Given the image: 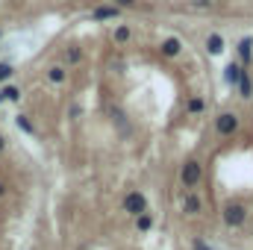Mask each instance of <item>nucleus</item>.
Masks as SVG:
<instances>
[{
    "instance_id": "f257e3e1",
    "label": "nucleus",
    "mask_w": 253,
    "mask_h": 250,
    "mask_svg": "<svg viewBox=\"0 0 253 250\" xmlns=\"http://www.w3.org/2000/svg\"><path fill=\"white\" fill-rule=\"evenodd\" d=\"M221 218H224V224H227L230 230H236V227H242V224L248 221V206H245V203H239V200H233V203H227V206H224Z\"/></svg>"
},
{
    "instance_id": "f03ea898",
    "label": "nucleus",
    "mask_w": 253,
    "mask_h": 250,
    "mask_svg": "<svg viewBox=\"0 0 253 250\" xmlns=\"http://www.w3.org/2000/svg\"><path fill=\"white\" fill-rule=\"evenodd\" d=\"M180 180H183V186L189 188V191H194V188L200 186V180H203V165H200L197 159H189V162L183 165Z\"/></svg>"
},
{
    "instance_id": "7ed1b4c3",
    "label": "nucleus",
    "mask_w": 253,
    "mask_h": 250,
    "mask_svg": "<svg viewBox=\"0 0 253 250\" xmlns=\"http://www.w3.org/2000/svg\"><path fill=\"white\" fill-rule=\"evenodd\" d=\"M124 212L132 215V218H138L141 212H147V197H144L141 191H129L124 197Z\"/></svg>"
},
{
    "instance_id": "20e7f679",
    "label": "nucleus",
    "mask_w": 253,
    "mask_h": 250,
    "mask_svg": "<svg viewBox=\"0 0 253 250\" xmlns=\"http://www.w3.org/2000/svg\"><path fill=\"white\" fill-rule=\"evenodd\" d=\"M215 129H218L221 135H233V132L239 129V115H236V112H221V115L215 118Z\"/></svg>"
},
{
    "instance_id": "39448f33",
    "label": "nucleus",
    "mask_w": 253,
    "mask_h": 250,
    "mask_svg": "<svg viewBox=\"0 0 253 250\" xmlns=\"http://www.w3.org/2000/svg\"><path fill=\"white\" fill-rule=\"evenodd\" d=\"M224 50H227V42H224V36L212 33V36L206 39V53H209V56H221Z\"/></svg>"
},
{
    "instance_id": "423d86ee",
    "label": "nucleus",
    "mask_w": 253,
    "mask_h": 250,
    "mask_svg": "<svg viewBox=\"0 0 253 250\" xmlns=\"http://www.w3.org/2000/svg\"><path fill=\"white\" fill-rule=\"evenodd\" d=\"M183 212H186V215H200V212H203V200L197 197V191H189V194H186Z\"/></svg>"
},
{
    "instance_id": "0eeeda50",
    "label": "nucleus",
    "mask_w": 253,
    "mask_h": 250,
    "mask_svg": "<svg viewBox=\"0 0 253 250\" xmlns=\"http://www.w3.org/2000/svg\"><path fill=\"white\" fill-rule=\"evenodd\" d=\"M236 50H239V65L248 68V65H251V56H253V39H242V42L236 44Z\"/></svg>"
},
{
    "instance_id": "6e6552de",
    "label": "nucleus",
    "mask_w": 253,
    "mask_h": 250,
    "mask_svg": "<svg viewBox=\"0 0 253 250\" xmlns=\"http://www.w3.org/2000/svg\"><path fill=\"white\" fill-rule=\"evenodd\" d=\"M180 53H183V42H180V39H165V42H162V56L177 59Z\"/></svg>"
},
{
    "instance_id": "1a4fd4ad",
    "label": "nucleus",
    "mask_w": 253,
    "mask_h": 250,
    "mask_svg": "<svg viewBox=\"0 0 253 250\" xmlns=\"http://www.w3.org/2000/svg\"><path fill=\"white\" fill-rule=\"evenodd\" d=\"M91 18L94 21H112V18H118V6H97L91 12Z\"/></svg>"
},
{
    "instance_id": "9d476101",
    "label": "nucleus",
    "mask_w": 253,
    "mask_h": 250,
    "mask_svg": "<svg viewBox=\"0 0 253 250\" xmlns=\"http://www.w3.org/2000/svg\"><path fill=\"white\" fill-rule=\"evenodd\" d=\"M242 71H245V68H242L239 62L227 65V68H224V80H227V85H236V83H239V77H242Z\"/></svg>"
},
{
    "instance_id": "9b49d317",
    "label": "nucleus",
    "mask_w": 253,
    "mask_h": 250,
    "mask_svg": "<svg viewBox=\"0 0 253 250\" xmlns=\"http://www.w3.org/2000/svg\"><path fill=\"white\" fill-rule=\"evenodd\" d=\"M239 91H242V97H253V83H251V74H248V68L242 71V77H239Z\"/></svg>"
},
{
    "instance_id": "f8f14e48",
    "label": "nucleus",
    "mask_w": 253,
    "mask_h": 250,
    "mask_svg": "<svg viewBox=\"0 0 253 250\" xmlns=\"http://www.w3.org/2000/svg\"><path fill=\"white\" fill-rule=\"evenodd\" d=\"M186 112H189V115H203V112H206V100H203L200 94H194L189 103H186Z\"/></svg>"
},
{
    "instance_id": "ddd939ff",
    "label": "nucleus",
    "mask_w": 253,
    "mask_h": 250,
    "mask_svg": "<svg viewBox=\"0 0 253 250\" xmlns=\"http://www.w3.org/2000/svg\"><path fill=\"white\" fill-rule=\"evenodd\" d=\"M47 80H50L53 85H62L65 80H68V71H65L62 65H53V68L47 71Z\"/></svg>"
},
{
    "instance_id": "4468645a",
    "label": "nucleus",
    "mask_w": 253,
    "mask_h": 250,
    "mask_svg": "<svg viewBox=\"0 0 253 250\" xmlns=\"http://www.w3.org/2000/svg\"><path fill=\"white\" fill-rule=\"evenodd\" d=\"M135 230H138V233H150V230H153V215H150V212H141V215L135 218Z\"/></svg>"
},
{
    "instance_id": "2eb2a0df",
    "label": "nucleus",
    "mask_w": 253,
    "mask_h": 250,
    "mask_svg": "<svg viewBox=\"0 0 253 250\" xmlns=\"http://www.w3.org/2000/svg\"><path fill=\"white\" fill-rule=\"evenodd\" d=\"M0 100L18 103V100H21V88H18V85H3V88H0Z\"/></svg>"
},
{
    "instance_id": "dca6fc26",
    "label": "nucleus",
    "mask_w": 253,
    "mask_h": 250,
    "mask_svg": "<svg viewBox=\"0 0 253 250\" xmlns=\"http://www.w3.org/2000/svg\"><path fill=\"white\" fill-rule=\"evenodd\" d=\"M129 39H132L129 27H126V24H118V27H115V42H118V44H126Z\"/></svg>"
},
{
    "instance_id": "f3484780",
    "label": "nucleus",
    "mask_w": 253,
    "mask_h": 250,
    "mask_svg": "<svg viewBox=\"0 0 253 250\" xmlns=\"http://www.w3.org/2000/svg\"><path fill=\"white\" fill-rule=\"evenodd\" d=\"M80 59H83V50H80V47H68V50H65V62L68 65H77Z\"/></svg>"
},
{
    "instance_id": "a211bd4d",
    "label": "nucleus",
    "mask_w": 253,
    "mask_h": 250,
    "mask_svg": "<svg viewBox=\"0 0 253 250\" xmlns=\"http://www.w3.org/2000/svg\"><path fill=\"white\" fill-rule=\"evenodd\" d=\"M15 124L21 126V132H27V135H36V129H33V124H30V121H27L24 115H18V118H15Z\"/></svg>"
},
{
    "instance_id": "6ab92c4d",
    "label": "nucleus",
    "mask_w": 253,
    "mask_h": 250,
    "mask_svg": "<svg viewBox=\"0 0 253 250\" xmlns=\"http://www.w3.org/2000/svg\"><path fill=\"white\" fill-rule=\"evenodd\" d=\"M12 74H15V68L9 62H0V83H6V80H12Z\"/></svg>"
},
{
    "instance_id": "aec40b11",
    "label": "nucleus",
    "mask_w": 253,
    "mask_h": 250,
    "mask_svg": "<svg viewBox=\"0 0 253 250\" xmlns=\"http://www.w3.org/2000/svg\"><path fill=\"white\" fill-rule=\"evenodd\" d=\"M191 6H200V9H209V6H212V0H191Z\"/></svg>"
},
{
    "instance_id": "412c9836",
    "label": "nucleus",
    "mask_w": 253,
    "mask_h": 250,
    "mask_svg": "<svg viewBox=\"0 0 253 250\" xmlns=\"http://www.w3.org/2000/svg\"><path fill=\"white\" fill-rule=\"evenodd\" d=\"M135 3H138V0H115V6H118V9H121V6H135Z\"/></svg>"
},
{
    "instance_id": "4be33fe9",
    "label": "nucleus",
    "mask_w": 253,
    "mask_h": 250,
    "mask_svg": "<svg viewBox=\"0 0 253 250\" xmlns=\"http://www.w3.org/2000/svg\"><path fill=\"white\" fill-rule=\"evenodd\" d=\"M194 250H209V245L206 242H194Z\"/></svg>"
},
{
    "instance_id": "5701e85b",
    "label": "nucleus",
    "mask_w": 253,
    "mask_h": 250,
    "mask_svg": "<svg viewBox=\"0 0 253 250\" xmlns=\"http://www.w3.org/2000/svg\"><path fill=\"white\" fill-rule=\"evenodd\" d=\"M3 150H6V138L0 135V153H3Z\"/></svg>"
},
{
    "instance_id": "b1692460",
    "label": "nucleus",
    "mask_w": 253,
    "mask_h": 250,
    "mask_svg": "<svg viewBox=\"0 0 253 250\" xmlns=\"http://www.w3.org/2000/svg\"><path fill=\"white\" fill-rule=\"evenodd\" d=\"M3 194H6V186H3V183H0V197H3Z\"/></svg>"
}]
</instances>
